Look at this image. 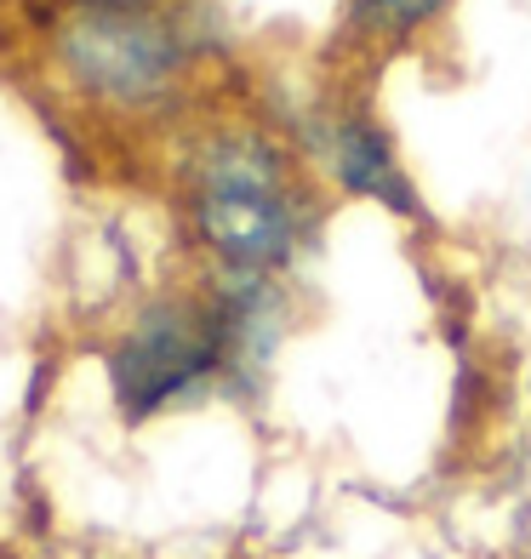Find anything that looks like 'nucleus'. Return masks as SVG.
Instances as JSON below:
<instances>
[{"mask_svg":"<svg viewBox=\"0 0 531 559\" xmlns=\"http://www.w3.org/2000/svg\"><path fill=\"white\" fill-rule=\"evenodd\" d=\"M189 228L217 274L274 280L303 240V200L263 132H223L189 160Z\"/></svg>","mask_w":531,"mask_h":559,"instance_id":"obj_2","label":"nucleus"},{"mask_svg":"<svg viewBox=\"0 0 531 559\" xmlns=\"http://www.w3.org/2000/svg\"><path fill=\"white\" fill-rule=\"evenodd\" d=\"M189 46L161 7H69L52 23V74L97 109H155L184 86Z\"/></svg>","mask_w":531,"mask_h":559,"instance_id":"obj_3","label":"nucleus"},{"mask_svg":"<svg viewBox=\"0 0 531 559\" xmlns=\"http://www.w3.org/2000/svg\"><path fill=\"white\" fill-rule=\"evenodd\" d=\"M326 160H332V177L361 194V200H377L400 217H417V194L406 183V171L394 160V143L384 138V126L366 120V115H338L332 132H326Z\"/></svg>","mask_w":531,"mask_h":559,"instance_id":"obj_4","label":"nucleus"},{"mask_svg":"<svg viewBox=\"0 0 531 559\" xmlns=\"http://www.w3.org/2000/svg\"><path fill=\"white\" fill-rule=\"evenodd\" d=\"M69 7H161V0H69Z\"/></svg>","mask_w":531,"mask_h":559,"instance_id":"obj_6","label":"nucleus"},{"mask_svg":"<svg viewBox=\"0 0 531 559\" xmlns=\"http://www.w3.org/2000/svg\"><path fill=\"white\" fill-rule=\"evenodd\" d=\"M258 366H263V348L223 280L200 297L184 292V297L143 302L104 354L109 400L126 423H149L177 412V405H194L217 383L251 377Z\"/></svg>","mask_w":531,"mask_h":559,"instance_id":"obj_1","label":"nucleus"},{"mask_svg":"<svg viewBox=\"0 0 531 559\" xmlns=\"http://www.w3.org/2000/svg\"><path fill=\"white\" fill-rule=\"evenodd\" d=\"M440 7H446V0H354L361 23H366V29H377V35H412Z\"/></svg>","mask_w":531,"mask_h":559,"instance_id":"obj_5","label":"nucleus"}]
</instances>
